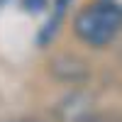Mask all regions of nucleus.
<instances>
[{"label":"nucleus","instance_id":"f257e3e1","mask_svg":"<svg viewBox=\"0 0 122 122\" xmlns=\"http://www.w3.org/2000/svg\"><path fill=\"white\" fill-rule=\"evenodd\" d=\"M120 27H122V15L117 10H112L110 5L100 3V0L95 5L83 7L76 15V22H73V29H76L78 39H83L90 46L110 44L117 37Z\"/></svg>","mask_w":122,"mask_h":122},{"label":"nucleus","instance_id":"7ed1b4c3","mask_svg":"<svg viewBox=\"0 0 122 122\" xmlns=\"http://www.w3.org/2000/svg\"><path fill=\"white\" fill-rule=\"evenodd\" d=\"M22 7L27 12H39V10L46 7V0H22Z\"/></svg>","mask_w":122,"mask_h":122},{"label":"nucleus","instance_id":"20e7f679","mask_svg":"<svg viewBox=\"0 0 122 122\" xmlns=\"http://www.w3.org/2000/svg\"><path fill=\"white\" fill-rule=\"evenodd\" d=\"M100 3H105V5H110L112 10H117V12L122 15V0H100Z\"/></svg>","mask_w":122,"mask_h":122},{"label":"nucleus","instance_id":"f03ea898","mask_svg":"<svg viewBox=\"0 0 122 122\" xmlns=\"http://www.w3.org/2000/svg\"><path fill=\"white\" fill-rule=\"evenodd\" d=\"M93 112V107H90V100L83 95V93H73L61 100L59 105V117L64 122H86Z\"/></svg>","mask_w":122,"mask_h":122}]
</instances>
